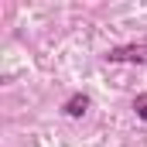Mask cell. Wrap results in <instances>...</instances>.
<instances>
[{"label": "cell", "instance_id": "cell-1", "mask_svg": "<svg viewBox=\"0 0 147 147\" xmlns=\"http://www.w3.org/2000/svg\"><path fill=\"white\" fill-rule=\"evenodd\" d=\"M110 65H147V41H130V45H116L103 55Z\"/></svg>", "mask_w": 147, "mask_h": 147}, {"label": "cell", "instance_id": "cell-2", "mask_svg": "<svg viewBox=\"0 0 147 147\" xmlns=\"http://www.w3.org/2000/svg\"><path fill=\"white\" fill-rule=\"evenodd\" d=\"M89 106H92V99H89L86 92H72V96L62 103V113H65L69 120H82V116L89 113Z\"/></svg>", "mask_w": 147, "mask_h": 147}, {"label": "cell", "instance_id": "cell-3", "mask_svg": "<svg viewBox=\"0 0 147 147\" xmlns=\"http://www.w3.org/2000/svg\"><path fill=\"white\" fill-rule=\"evenodd\" d=\"M134 113H137V120L147 123V92H137L134 96Z\"/></svg>", "mask_w": 147, "mask_h": 147}]
</instances>
